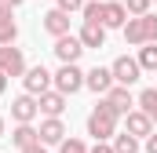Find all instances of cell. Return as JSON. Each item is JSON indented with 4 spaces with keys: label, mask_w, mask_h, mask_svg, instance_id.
<instances>
[{
    "label": "cell",
    "mask_w": 157,
    "mask_h": 153,
    "mask_svg": "<svg viewBox=\"0 0 157 153\" xmlns=\"http://www.w3.org/2000/svg\"><path fill=\"white\" fill-rule=\"evenodd\" d=\"M117 110L102 99L95 110H91V117H88V135H95V142H106V139H113L117 135Z\"/></svg>",
    "instance_id": "6da1fadb"
},
{
    "label": "cell",
    "mask_w": 157,
    "mask_h": 153,
    "mask_svg": "<svg viewBox=\"0 0 157 153\" xmlns=\"http://www.w3.org/2000/svg\"><path fill=\"white\" fill-rule=\"evenodd\" d=\"M124 40H128V44H135V47L157 44V15H143V18H128V26H124Z\"/></svg>",
    "instance_id": "7a4b0ae2"
},
{
    "label": "cell",
    "mask_w": 157,
    "mask_h": 153,
    "mask_svg": "<svg viewBox=\"0 0 157 153\" xmlns=\"http://www.w3.org/2000/svg\"><path fill=\"white\" fill-rule=\"evenodd\" d=\"M51 84H55L59 95H77L84 88V69L80 66H62L59 73H51Z\"/></svg>",
    "instance_id": "3957f363"
},
{
    "label": "cell",
    "mask_w": 157,
    "mask_h": 153,
    "mask_svg": "<svg viewBox=\"0 0 157 153\" xmlns=\"http://www.w3.org/2000/svg\"><path fill=\"white\" fill-rule=\"evenodd\" d=\"M0 73L4 76H26V55H22V47H15V44L0 47Z\"/></svg>",
    "instance_id": "277c9868"
},
{
    "label": "cell",
    "mask_w": 157,
    "mask_h": 153,
    "mask_svg": "<svg viewBox=\"0 0 157 153\" xmlns=\"http://www.w3.org/2000/svg\"><path fill=\"white\" fill-rule=\"evenodd\" d=\"M110 73H113V84H121V88H132L135 80H139V62L135 58H128V55H121V58H113V66H110Z\"/></svg>",
    "instance_id": "5b68a950"
},
{
    "label": "cell",
    "mask_w": 157,
    "mask_h": 153,
    "mask_svg": "<svg viewBox=\"0 0 157 153\" xmlns=\"http://www.w3.org/2000/svg\"><path fill=\"white\" fill-rule=\"evenodd\" d=\"M80 51H84V44H80V37H73V33H66V37L55 40V55H59L62 66H77Z\"/></svg>",
    "instance_id": "8992f818"
},
{
    "label": "cell",
    "mask_w": 157,
    "mask_h": 153,
    "mask_svg": "<svg viewBox=\"0 0 157 153\" xmlns=\"http://www.w3.org/2000/svg\"><path fill=\"white\" fill-rule=\"evenodd\" d=\"M26 95H33V99H40L44 91H51V73L44 69V66H33V69H26Z\"/></svg>",
    "instance_id": "52a82bcc"
},
{
    "label": "cell",
    "mask_w": 157,
    "mask_h": 153,
    "mask_svg": "<svg viewBox=\"0 0 157 153\" xmlns=\"http://www.w3.org/2000/svg\"><path fill=\"white\" fill-rule=\"evenodd\" d=\"M40 113V102L33 99V95H18L15 102H11V117L18 120V124H33Z\"/></svg>",
    "instance_id": "ba28073f"
},
{
    "label": "cell",
    "mask_w": 157,
    "mask_h": 153,
    "mask_svg": "<svg viewBox=\"0 0 157 153\" xmlns=\"http://www.w3.org/2000/svg\"><path fill=\"white\" fill-rule=\"evenodd\" d=\"M124 131L135 135V139H150L154 135V120L143 113V110H132V113L124 117Z\"/></svg>",
    "instance_id": "9c48e42d"
},
{
    "label": "cell",
    "mask_w": 157,
    "mask_h": 153,
    "mask_svg": "<svg viewBox=\"0 0 157 153\" xmlns=\"http://www.w3.org/2000/svg\"><path fill=\"white\" fill-rule=\"evenodd\" d=\"M84 88H91L95 95H110V88H113V73L110 69H102V66H95V69H88L84 73Z\"/></svg>",
    "instance_id": "30bf717a"
},
{
    "label": "cell",
    "mask_w": 157,
    "mask_h": 153,
    "mask_svg": "<svg viewBox=\"0 0 157 153\" xmlns=\"http://www.w3.org/2000/svg\"><path fill=\"white\" fill-rule=\"evenodd\" d=\"M11 11H15L11 4H0V47H7V44L18 40V22H15Z\"/></svg>",
    "instance_id": "8fae6325"
},
{
    "label": "cell",
    "mask_w": 157,
    "mask_h": 153,
    "mask_svg": "<svg viewBox=\"0 0 157 153\" xmlns=\"http://www.w3.org/2000/svg\"><path fill=\"white\" fill-rule=\"evenodd\" d=\"M37 131H40V146H62V139H66V128L59 117H48Z\"/></svg>",
    "instance_id": "7c38bea8"
},
{
    "label": "cell",
    "mask_w": 157,
    "mask_h": 153,
    "mask_svg": "<svg viewBox=\"0 0 157 153\" xmlns=\"http://www.w3.org/2000/svg\"><path fill=\"white\" fill-rule=\"evenodd\" d=\"M102 26H106V29H124V26H128L124 4H117V0H106V4H102Z\"/></svg>",
    "instance_id": "4fadbf2b"
},
{
    "label": "cell",
    "mask_w": 157,
    "mask_h": 153,
    "mask_svg": "<svg viewBox=\"0 0 157 153\" xmlns=\"http://www.w3.org/2000/svg\"><path fill=\"white\" fill-rule=\"evenodd\" d=\"M77 37H80V44H84V51H88V47H102V44H106V26H102V22H84Z\"/></svg>",
    "instance_id": "5bb4252c"
},
{
    "label": "cell",
    "mask_w": 157,
    "mask_h": 153,
    "mask_svg": "<svg viewBox=\"0 0 157 153\" xmlns=\"http://www.w3.org/2000/svg\"><path fill=\"white\" fill-rule=\"evenodd\" d=\"M44 29H48L55 40L66 37V33H70V15H66V11H59V7H51V11L44 15Z\"/></svg>",
    "instance_id": "9a60e30c"
},
{
    "label": "cell",
    "mask_w": 157,
    "mask_h": 153,
    "mask_svg": "<svg viewBox=\"0 0 157 153\" xmlns=\"http://www.w3.org/2000/svg\"><path fill=\"white\" fill-rule=\"evenodd\" d=\"M106 102H110V106H113V110H117V113H132V106H135V99H132V91H128V88H121V84H113V88H110V95H106Z\"/></svg>",
    "instance_id": "2e32d148"
},
{
    "label": "cell",
    "mask_w": 157,
    "mask_h": 153,
    "mask_svg": "<svg viewBox=\"0 0 157 153\" xmlns=\"http://www.w3.org/2000/svg\"><path fill=\"white\" fill-rule=\"evenodd\" d=\"M11 142H15L18 150H29V146H37V142H40V131L33 128V124H18V128L11 131Z\"/></svg>",
    "instance_id": "e0dca14e"
},
{
    "label": "cell",
    "mask_w": 157,
    "mask_h": 153,
    "mask_svg": "<svg viewBox=\"0 0 157 153\" xmlns=\"http://www.w3.org/2000/svg\"><path fill=\"white\" fill-rule=\"evenodd\" d=\"M37 102H40V113H48V117H59L66 110V95H59V91H44Z\"/></svg>",
    "instance_id": "ac0fdd59"
},
{
    "label": "cell",
    "mask_w": 157,
    "mask_h": 153,
    "mask_svg": "<svg viewBox=\"0 0 157 153\" xmlns=\"http://www.w3.org/2000/svg\"><path fill=\"white\" fill-rule=\"evenodd\" d=\"M139 69H154L157 73V44H146V47H139Z\"/></svg>",
    "instance_id": "d6986e66"
},
{
    "label": "cell",
    "mask_w": 157,
    "mask_h": 153,
    "mask_svg": "<svg viewBox=\"0 0 157 153\" xmlns=\"http://www.w3.org/2000/svg\"><path fill=\"white\" fill-rule=\"evenodd\" d=\"M113 153H139V139L135 135H113Z\"/></svg>",
    "instance_id": "ffe728a7"
},
{
    "label": "cell",
    "mask_w": 157,
    "mask_h": 153,
    "mask_svg": "<svg viewBox=\"0 0 157 153\" xmlns=\"http://www.w3.org/2000/svg\"><path fill=\"white\" fill-rule=\"evenodd\" d=\"M139 110L150 117L157 110V88H146V91H139Z\"/></svg>",
    "instance_id": "44dd1931"
},
{
    "label": "cell",
    "mask_w": 157,
    "mask_h": 153,
    "mask_svg": "<svg viewBox=\"0 0 157 153\" xmlns=\"http://www.w3.org/2000/svg\"><path fill=\"white\" fill-rule=\"evenodd\" d=\"M150 4L154 0H124V11L135 15V18H143V15H150Z\"/></svg>",
    "instance_id": "7402d4cb"
},
{
    "label": "cell",
    "mask_w": 157,
    "mask_h": 153,
    "mask_svg": "<svg viewBox=\"0 0 157 153\" xmlns=\"http://www.w3.org/2000/svg\"><path fill=\"white\" fill-rule=\"evenodd\" d=\"M80 15H84V22H102V4H91V0H88Z\"/></svg>",
    "instance_id": "603a6c76"
},
{
    "label": "cell",
    "mask_w": 157,
    "mask_h": 153,
    "mask_svg": "<svg viewBox=\"0 0 157 153\" xmlns=\"http://www.w3.org/2000/svg\"><path fill=\"white\" fill-rule=\"evenodd\" d=\"M59 153H88V146H84L80 139H62V146H59Z\"/></svg>",
    "instance_id": "cb8c5ba5"
},
{
    "label": "cell",
    "mask_w": 157,
    "mask_h": 153,
    "mask_svg": "<svg viewBox=\"0 0 157 153\" xmlns=\"http://www.w3.org/2000/svg\"><path fill=\"white\" fill-rule=\"evenodd\" d=\"M84 4H88V0H59L55 7H59V11H66V15H73V11H84Z\"/></svg>",
    "instance_id": "d4e9b609"
},
{
    "label": "cell",
    "mask_w": 157,
    "mask_h": 153,
    "mask_svg": "<svg viewBox=\"0 0 157 153\" xmlns=\"http://www.w3.org/2000/svg\"><path fill=\"white\" fill-rule=\"evenodd\" d=\"M88 153H113V146H106V142H95V150H88Z\"/></svg>",
    "instance_id": "484cf974"
},
{
    "label": "cell",
    "mask_w": 157,
    "mask_h": 153,
    "mask_svg": "<svg viewBox=\"0 0 157 153\" xmlns=\"http://www.w3.org/2000/svg\"><path fill=\"white\" fill-rule=\"evenodd\" d=\"M146 153H157V131L150 135V139H146Z\"/></svg>",
    "instance_id": "4316f807"
},
{
    "label": "cell",
    "mask_w": 157,
    "mask_h": 153,
    "mask_svg": "<svg viewBox=\"0 0 157 153\" xmlns=\"http://www.w3.org/2000/svg\"><path fill=\"white\" fill-rule=\"evenodd\" d=\"M22 153H48V150H44V146L37 142V146H29V150H22Z\"/></svg>",
    "instance_id": "83f0119b"
},
{
    "label": "cell",
    "mask_w": 157,
    "mask_h": 153,
    "mask_svg": "<svg viewBox=\"0 0 157 153\" xmlns=\"http://www.w3.org/2000/svg\"><path fill=\"white\" fill-rule=\"evenodd\" d=\"M4 91H7V76L0 73V95H4Z\"/></svg>",
    "instance_id": "f1b7e54d"
},
{
    "label": "cell",
    "mask_w": 157,
    "mask_h": 153,
    "mask_svg": "<svg viewBox=\"0 0 157 153\" xmlns=\"http://www.w3.org/2000/svg\"><path fill=\"white\" fill-rule=\"evenodd\" d=\"M4 4H11V7H18V4H22V0H4Z\"/></svg>",
    "instance_id": "f546056e"
},
{
    "label": "cell",
    "mask_w": 157,
    "mask_h": 153,
    "mask_svg": "<svg viewBox=\"0 0 157 153\" xmlns=\"http://www.w3.org/2000/svg\"><path fill=\"white\" fill-rule=\"evenodd\" d=\"M150 120H154V124H157V110H154V113H150Z\"/></svg>",
    "instance_id": "4dcf8cb0"
},
{
    "label": "cell",
    "mask_w": 157,
    "mask_h": 153,
    "mask_svg": "<svg viewBox=\"0 0 157 153\" xmlns=\"http://www.w3.org/2000/svg\"><path fill=\"white\" fill-rule=\"evenodd\" d=\"M0 135H4V117H0Z\"/></svg>",
    "instance_id": "1f68e13d"
},
{
    "label": "cell",
    "mask_w": 157,
    "mask_h": 153,
    "mask_svg": "<svg viewBox=\"0 0 157 153\" xmlns=\"http://www.w3.org/2000/svg\"><path fill=\"white\" fill-rule=\"evenodd\" d=\"M91 4H106V0H91Z\"/></svg>",
    "instance_id": "d6a6232c"
},
{
    "label": "cell",
    "mask_w": 157,
    "mask_h": 153,
    "mask_svg": "<svg viewBox=\"0 0 157 153\" xmlns=\"http://www.w3.org/2000/svg\"><path fill=\"white\" fill-rule=\"evenodd\" d=\"M0 4H4V0H0Z\"/></svg>",
    "instance_id": "836d02e7"
}]
</instances>
